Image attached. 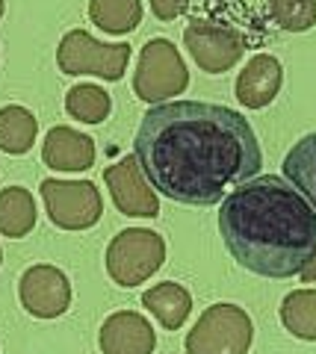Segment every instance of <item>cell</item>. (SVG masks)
Masks as SVG:
<instances>
[{"mask_svg": "<svg viewBox=\"0 0 316 354\" xmlns=\"http://www.w3.org/2000/svg\"><path fill=\"white\" fill-rule=\"evenodd\" d=\"M133 153L154 189L189 207L225 201L227 189L257 177L263 162L252 124L236 109L201 101L151 106Z\"/></svg>", "mask_w": 316, "mask_h": 354, "instance_id": "6da1fadb", "label": "cell"}, {"mask_svg": "<svg viewBox=\"0 0 316 354\" xmlns=\"http://www.w3.org/2000/svg\"><path fill=\"white\" fill-rule=\"evenodd\" d=\"M219 230L231 257L263 278H292L316 254V209L287 177L263 174L222 201Z\"/></svg>", "mask_w": 316, "mask_h": 354, "instance_id": "7a4b0ae2", "label": "cell"}, {"mask_svg": "<svg viewBox=\"0 0 316 354\" xmlns=\"http://www.w3.org/2000/svg\"><path fill=\"white\" fill-rule=\"evenodd\" d=\"M254 325L236 304H213L187 337V354H248Z\"/></svg>", "mask_w": 316, "mask_h": 354, "instance_id": "3957f363", "label": "cell"}, {"mask_svg": "<svg viewBox=\"0 0 316 354\" xmlns=\"http://www.w3.org/2000/svg\"><path fill=\"white\" fill-rule=\"evenodd\" d=\"M189 86V71L169 39H151L133 74V92L145 104H166Z\"/></svg>", "mask_w": 316, "mask_h": 354, "instance_id": "277c9868", "label": "cell"}, {"mask_svg": "<svg viewBox=\"0 0 316 354\" xmlns=\"http://www.w3.org/2000/svg\"><path fill=\"white\" fill-rule=\"evenodd\" d=\"M166 263V242L145 227H127L106 248V272L118 286H139Z\"/></svg>", "mask_w": 316, "mask_h": 354, "instance_id": "5b68a950", "label": "cell"}, {"mask_svg": "<svg viewBox=\"0 0 316 354\" xmlns=\"http://www.w3.org/2000/svg\"><path fill=\"white\" fill-rule=\"evenodd\" d=\"M130 62V44H104L95 41L86 30L65 32L57 48V65L62 74H95L101 80H122Z\"/></svg>", "mask_w": 316, "mask_h": 354, "instance_id": "8992f818", "label": "cell"}, {"mask_svg": "<svg viewBox=\"0 0 316 354\" xmlns=\"http://www.w3.org/2000/svg\"><path fill=\"white\" fill-rule=\"evenodd\" d=\"M39 192L50 221L62 230H86L104 213L101 192L95 189L92 180H57V177H48V180H41Z\"/></svg>", "mask_w": 316, "mask_h": 354, "instance_id": "52a82bcc", "label": "cell"}, {"mask_svg": "<svg viewBox=\"0 0 316 354\" xmlns=\"http://www.w3.org/2000/svg\"><path fill=\"white\" fill-rule=\"evenodd\" d=\"M183 44L207 74H222L234 68L236 59L245 53V39L236 30L210 24V21H189L183 30Z\"/></svg>", "mask_w": 316, "mask_h": 354, "instance_id": "ba28073f", "label": "cell"}, {"mask_svg": "<svg viewBox=\"0 0 316 354\" xmlns=\"http://www.w3.org/2000/svg\"><path fill=\"white\" fill-rule=\"evenodd\" d=\"M21 307L36 319H57L71 307V283L57 266L39 263L21 274L18 281Z\"/></svg>", "mask_w": 316, "mask_h": 354, "instance_id": "9c48e42d", "label": "cell"}, {"mask_svg": "<svg viewBox=\"0 0 316 354\" xmlns=\"http://www.w3.org/2000/svg\"><path fill=\"white\" fill-rule=\"evenodd\" d=\"M106 189L113 195V204L122 209L124 216H136V218H154L160 213V201L157 192L148 186L145 171L139 165L136 153L118 160L115 165L104 171Z\"/></svg>", "mask_w": 316, "mask_h": 354, "instance_id": "30bf717a", "label": "cell"}, {"mask_svg": "<svg viewBox=\"0 0 316 354\" xmlns=\"http://www.w3.org/2000/svg\"><path fill=\"white\" fill-rule=\"evenodd\" d=\"M101 351L104 354H151L157 346L154 328L133 310H118L101 325Z\"/></svg>", "mask_w": 316, "mask_h": 354, "instance_id": "8fae6325", "label": "cell"}, {"mask_svg": "<svg viewBox=\"0 0 316 354\" xmlns=\"http://www.w3.org/2000/svg\"><path fill=\"white\" fill-rule=\"evenodd\" d=\"M281 83H284V68L275 57L269 53H257L254 59H248V65L236 77V101L243 106L252 109H263L275 101V95L281 92Z\"/></svg>", "mask_w": 316, "mask_h": 354, "instance_id": "7c38bea8", "label": "cell"}, {"mask_svg": "<svg viewBox=\"0 0 316 354\" xmlns=\"http://www.w3.org/2000/svg\"><path fill=\"white\" fill-rule=\"evenodd\" d=\"M41 160L53 171H86L95 165V139L59 124L48 130L45 145H41Z\"/></svg>", "mask_w": 316, "mask_h": 354, "instance_id": "4fadbf2b", "label": "cell"}, {"mask_svg": "<svg viewBox=\"0 0 316 354\" xmlns=\"http://www.w3.org/2000/svg\"><path fill=\"white\" fill-rule=\"evenodd\" d=\"M183 9L207 15L204 21H210V24H239L260 32V39H266L263 18H269V0H183Z\"/></svg>", "mask_w": 316, "mask_h": 354, "instance_id": "5bb4252c", "label": "cell"}, {"mask_svg": "<svg viewBox=\"0 0 316 354\" xmlns=\"http://www.w3.org/2000/svg\"><path fill=\"white\" fill-rule=\"evenodd\" d=\"M142 304L166 330H178L192 310V295L180 283H157L142 295Z\"/></svg>", "mask_w": 316, "mask_h": 354, "instance_id": "9a60e30c", "label": "cell"}, {"mask_svg": "<svg viewBox=\"0 0 316 354\" xmlns=\"http://www.w3.org/2000/svg\"><path fill=\"white\" fill-rule=\"evenodd\" d=\"M36 227V201L24 186L0 189V234L9 239H21Z\"/></svg>", "mask_w": 316, "mask_h": 354, "instance_id": "2e32d148", "label": "cell"}, {"mask_svg": "<svg viewBox=\"0 0 316 354\" xmlns=\"http://www.w3.org/2000/svg\"><path fill=\"white\" fill-rule=\"evenodd\" d=\"M284 177L316 209V130L290 148L284 157Z\"/></svg>", "mask_w": 316, "mask_h": 354, "instance_id": "e0dca14e", "label": "cell"}, {"mask_svg": "<svg viewBox=\"0 0 316 354\" xmlns=\"http://www.w3.org/2000/svg\"><path fill=\"white\" fill-rule=\"evenodd\" d=\"M89 18L97 30L122 36L139 27L142 21V0H89Z\"/></svg>", "mask_w": 316, "mask_h": 354, "instance_id": "ac0fdd59", "label": "cell"}, {"mask_svg": "<svg viewBox=\"0 0 316 354\" xmlns=\"http://www.w3.org/2000/svg\"><path fill=\"white\" fill-rule=\"evenodd\" d=\"M36 133H39V124H36V115L30 113L27 106H3L0 109V151L12 153H27L36 142Z\"/></svg>", "mask_w": 316, "mask_h": 354, "instance_id": "d6986e66", "label": "cell"}, {"mask_svg": "<svg viewBox=\"0 0 316 354\" xmlns=\"http://www.w3.org/2000/svg\"><path fill=\"white\" fill-rule=\"evenodd\" d=\"M281 322L292 337L316 342V292L292 290L281 304Z\"/></svg>", "mask_w": 316, "mask_h": 354, "instance_id": "ffe728a7", "label": "cell"}, {"mask_svg": "<svg viewBox=\"0 0 316 354\" xmlns=\"http://www.w3.org/2000/svg\"><path fill=\"white\" fill-rule=\"evenodd\" d=\"M110 109H113V101L101 86L80 83V86H71L68 95H65V113L83 121V124H101L110 115Z\"/></svg>", "mask_w": 316, "mask_h": 354, "instance_id": "44dd1931", "label": "cell"}, {"mask_svg": "<svg viewBox=\"0 0 316 354\" xmlns=\"http://www.w3.org/2000/svg\"><path fill=\"white\" fill-rule=\"evenodd\" d=\"M269 18L287 32H304L316 24V0H269Z\"/></svg>", "mask_w": 316, "mask_h": 354, "instance_id": "7402d4cb", "label": "cell"}, {"mask_svg": "<svg viewBox=\"0 0 316 354\" xmlns=\"http://www.w3.org/2000/svg\"><path fill=\"white\" fill-rule=\"evenodd\" d=\"M151 9L160 21H174L183 12V0H151Z\"/></svg>", "mask_w": 316, "mask_h": 354, "instance_id": "603a6c76", "label": "cell"}, {"mask_svg": "<svg viewBox=\"0 0 316 354\" xmlns=\"http://www.w3.org/2000/svg\"><path fill=\"white\" fill-rule=\"evenodd\" d=\"M301 281L304 283H316V254H313V260L301 269Z\"/></svg>", "mask_w": 316, "mask_h": 354, "instance_id": "cb8c5ba5", "label": "cell"}, {"mask_svg": "<svg viewBox=\"0 0 316 354\" xmlns=\"http://www.w3.org/2000/svg\"><path fill=\"white\" fill-rule=\"evenodd\" d=\"M3 9H6V3H3V0H0V18H3Z\"/></svg>", "mask_w": 316, "mask_h": 354, "instance_id": "d4e9b609", "label": "cell"}, {"mask_svg": "<svg viewBox=\"0 0 316 354\" xmlns=\"http://www.w3.org/2000/svg\"><path fill=\"white\" fill-rule=\"evenodd\" d=\"M0 263H3V251H0Z\"/></svg>", "mask_w": 316, "mask_h": 354, "instance_id": "484cf974", "label": "cell"}]
</instances>
